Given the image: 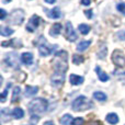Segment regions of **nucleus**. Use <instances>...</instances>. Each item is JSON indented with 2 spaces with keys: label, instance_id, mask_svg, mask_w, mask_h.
<instances>
[{
  "label": "nucleus",
  "instance_id": "21",
  "mask_svg": "<svg viewBox=\"0 0 125 125\" xmlns=\"http://www.w3.org/2000/svg\"><path fill=\"white\" fill-rule=\"evenodd\" d=\"M13 33H14V31L11 28H9V26H1V28H0V34H1L2 36H10Z\"/></svg>",
  "mask_w": 125,
  "mask_h": 125
},
{
  "label": "nucleus",
  "instance_id": "39",
  "mask_svg": "<svg viewBox=\"0 0 125 125\" xmlns=\"http://www.w3.org/2000/svg\"><path fill=\"white\" fill-rule=\"evenodd\" d=\"M10 1H11V0H2V2H3V3H9Z\"/></svg>",
  "mask_w": 125,
  "mask_h": 125
},
{
  "label": "nucleus",
  "instance_id": "2",
  "mask_svg": "<svg viewBox=\"0 0 125 125\" xmlns=\"http://www.w3.org/2000/svg\"><path fill=\"white\" fill-rule=\"evenodd\" d=\"M48 106V102L46 101L43 98H37V99H34L29 103L28 108L29 111H30L31 114H40V113H43L47 110Z\"/></svg>",
  "mask_w": 125,
  "mask_h": 125
},
{
  "label": "nucleus",
  "instance_id": "29",
  "mask_svg": "<svg viewBox=\"0 0 125 125\" xmlns=\"http://www.w3.org/2000/svg\"><path fill=\"white\" fill-rule=\"evenodd\" d=\"M83 124H84V120L82 117H77L73 122V125H83Z\"/></svg>",
  "mask_w": 125,
  "mask_h": 125
},
{
  "label": "nucleus",
  "instance_id": "18",
  "mask_svg": "<svg viewBox=\"0 0 125 125\" xmlns=\"http://www.w3.org/2000/svg\"><path fill=\"white\" fill-rule=\"evenodd\" d=\"M105 120L108 121V123L113 124V125L119 123V116H117V114H115V113H110V114H108Z\"/></svg>",
  "mask_w": 125,
  "mask_h": 125
},
{
  "label": "nucleus",
  "instance_id": "22",
  "mask_svg": "<svg viewBox=\"0 0 125 125\" xmlns=\"http://www.w3.org/2000/svg\"><path fill=\"white\" fill-rule=\"evenodd\" d=\"M12 116L17 120H20L24 116V111L22 110L21 108H15L14 110L12 111Z\"/></svg>",
  "mask_w": 125,
  "mask_h": 125
},
{
  "label": "nucleus",
  "instance_id": "4",
  "mask_svg": "<svg viewBox=\"0 0 125 125\" xmlns=\"http://www.w3.org/2000/svg\"><path fill=\"white\" fill-rule=\"evenodd\" d=\"M39 40H40V41L39 42H34V44L39 46L40 55H41V56H43V57H46V56H48V55L52 54L53 47H55L56 45H54L53 47H52V46H48L47 45V42H46V40H45V37H43V36H41Z\"/></svg>",
  "mask_w": 125,
  "mask_h": 125
},
{
  "label": "nucleus",
  "instance_id": "5",
  "mask_svg": "<svg viewBox=\"0 0 125 125\" xmlns=\"http://www.w3.org/2000/svg\"><path fill=\"white\" fill-rule=\"evenodd\" d=\"M24 20V11L22 9H17L13 10L9 15V21L8 23L15 24V25H20Z\"/></svg>",
  "mask_w": 125,
  "mask_h": 125
},
{
  "label": "nucleus",
  "instance_id": "35",
  "mask_svg": "<svg viewBox=\"0 0 125 125\" xmlns=\"http://www.w3.org/2000/svg\"><path fill=\"white\" fill-rule=\"evenodd\" d=\"M80 1H81V4H83V6H89L91 3V0H80Z\"/></svg>",
  "mask_w": 125,
  "mask_h": 125
},
{
  "label": "nucleus",
  "instance_id": "10",
  "mask_svg": "<svg viewBox=\"0 0 125 125\" xmlns=\"http://www.w3.org/2000/svg\"><path fill=\"white\" fill-rule=\"evenodd\" d=\"M51 81L54 86H61L65 82V73H56L55 71L54 73L51 77Z\"/></svg>",
  "mask_w": 125,
  "mask_h": 125
},
{
  "label": "nucleus",
  "instance_id": "33",
  "mask_svg": "<svg viewBox=\"0 0 125 125\" xmlns=\"http://www.w3.org/2000/svg\"><path fill=\"white\" fill-rule=\"evenodd\" d=\"M6 17H7V12L3 10V9H1V10H0V19L4 20L6 19Z\"/></svg>",
  "mask_w": 125,
  "mask_h": 125
},
{
  "label": "nucleus",
  "instance_id": "25",
  "mask_svg": "<svg viewBox=\"0 0 125 125\" xmlns=\"http://www.w3.org/2000/svg\"><path fill=\"white\" fill-rule=\"evenodd\" d=\"M20 92H21L20 87H14V88H13V94H12V98H11V102H12V103H14V102L19 99Z\"/></svg>",
  "mask_w": 125,
  "mask_h": 125
},
{
  "label": "nucleus",
  "instance_id": "6",
  "mask_svg": "<svg viewBox=\"0 0 125 125\" xmlns=\"http://www.w3.org/2000/svg\"><path fill=\"white\" fill-rule=\"evenodd\" d=\"M4 62L8 65L11 68H19L20 67V61H19V56H18L17 53H9L6 55V58H4Z\"/></svg>",
  "mask_w": 125,
  "mask_h": 125
},
{
  "label": "nucleus",
  "instance_id": "14",
  "mask_svg": "<svg viewBox=\"0 0 125 125\" xmlns=\"http://www.w3.org/2000/svg\"><path fill=\"white\" fill-rule=\"evenodd\" d=\"M61 32H62V24L61 23H55V24H53V26L51 28L50 35L53 36V37H56L61 34Z\"/></svg>",
  "mask_w": 125,
  "mask_h": 125
},
{
  "label": "nucleus",
  "instance_id": "32",
  "mask_svg": "<svg viewBox=\"0 0 125 125\" xmlns=\"http://www.w3.org/2000/svg\"><path fill=\"white\" fill-rule=\"evenodd\" d=\"M117 78H119V80H120L121 82H123V83H125V73H119Z\"/></svg>",
  "mask_w": 125,
  "mask_h": 125
},
{
  "label": "nucleus",
  "instance_id": "30",
  "mask_svg": "<svg viewBox=\"0 0 125 125\" xmlns=\"http://www.w3.org/2000/svg\"><path fill=\"white\" fill-rule=\"evenodd\" d=\"M116 8H117V10L122 13V14L125 15V3H119Z\"/></svg>",
  "mask_w": 125,
  "mask_h": 125
},
{
  "label": "nucleus",
  "instance_id": "23",
  "mask_svg": "<svg viewBox=\"0 0 125 125\" xmlns=\"http://www.w3.org/2000/svg\"><path fill=\"white\" fill-rule=\"evenodd\" d=\"M93 98H94L95 100H98V101H100V102L106 101V99H108V97H106L105 93L101 92V91H97V92L93 93Z\"/></svg>",
  "mask_w": 125,
  "mask_h": 125
},
{
  "label": "nucleus",
  "instance_id": "28",
  "mask_svg": "<svg viewBox=\"0 0 125 125\" xmlns=\"http://www.w3.org/2000/svg\"><path fill=\"white\" fill-rule=\"evenodd\" d=\"M11 88V83H8V86H7V88L3 90V92L1 93V102H4L6 101V98H7V95H8V91H9V89Z\"/></svg>",
  "mask_w": 125,
  "mask_h": 125
},
{
  "label": "nucleus",
  "instance_id": "16",
  "mask_svg": "<svg viewBox=\"0 0 125 125\" xmlns=\"http://www.w3.org/2000/svg\"><path fill=\"white\" fill-rule=\"evenodd\" d=\"M39 91L37 87H33V86H25V97L31 98L33 95H35Z\"/></svg>",
  "mask_w": 125,
  "mask_h": 125
},
{
  "label": "nucleus",
  "instance_id": "11",
  "mask_svg": "<svg viewBox=\"0 0 125 125\" xmlns=\"http://www.w3.org/2000/svg\"><path fill=\"white\" fill-rule=\"evenodd\" d=\"M44 11L46 12L47 17L51 18V19H59V18L62 17V12H61V10H59L58 7H55V8L52 9V10L44 9Z\"/></svg>",
  "mask_w": 125,
  "mask_h": 125
},
{
  "label": "nucleus",
  "instance_id": "8",
  "mask_svg": "<svg viewBox=\"0 0 125 125\" xmlns=\"http://www.w3.org/2000/svg\"><path fill=\"white\" fill-rule=\"evenodd\" d=\"M40 21H41V19H40L39 15H36V14L32 15V17L30 18V20H29L28 24H26V28H25L26 31H28V32H31V33L34 32V31L39 28Z\"/></svg>",
  "mask_w": 125,
  "mask_h": 125
},
{
  "label": "nucleus",
  "instance_id": "3",
  "mask_svg": "<svg viewBox=\"0 0 125 125\" xmlns=\"http://www.w3.org/2000/svg\"><path fill=\"white\" fill-rule=\"evenodd\" d=\"M93 106L92 102L88 99L84 95H79L78 98H76L75 100L71 103V108H73V111L76 112H83V111H87L89 109H91Z\"/></svg>",
  "mask_w": 125,
  "mask_h": 125
},
{
  "label": "nucleus",
  "instance_id": "13",
  "mask_svg": "<svg viewBox=\"0 0 125 125\" xmlns=\"http://www.w3.org/2000/svg\"><path fill=\"white\" fill-rule=\"evenodd\" d=\"M21 62H23L24 65H26V66H30V65H32L33 62V55L32 53H23V54L21 55Z\"/></svg>",
  "mask_w": 125,
  "mask_h": 125
},
{
  "label": "nucleus",
  "instance_id": "20",
  "mask_svg": "<svg viewBox=\"0 0 125 125\" xmlns=\"http://www.w3.org/2000/svg\"><path fill=\"white\" fill-rule=\"evenodd\" d=\"M2 46H13V47H21L22 46V43L19 41V40H11L9 42H2L1 44Z\"/></svg>",
  "mask_w": 125,
  "mask_h": 125
},
{
  "label": "nucleus",
  "instance_id": "12",
  "mask_svg": "<svg viewBox=\"0 0 125 125\" xmlns=\"http://www.w3.org/2000/svg\"><path fill=\"white\" fill-rule=\"evenodd\" d=\"M83 77L82 76H78V75H75V73H71L69 76V82H70L73 86H79L83 82Z\"/></svg>",
  "mask_w": 125,
  "mask_h": 125
},
{
  "label": "nucleus",
  "instance_id": "24",
  "mask_svg": "<svg viewBox=\"0 0 125 125\" xmlns=\"http://www.w3.org/2000/svg\"><path fill=\"white\" fill-rule=\"evenodd\" d=\"M78 30H79V32L81 33L82 35H87L89 32H90V26L87 25V24H79V26H78Z\"/></svg>",
  "mask_w": 125,
  "mask_h": 125
},
{
  "label": "nucleus",
  "instance_id": "37",
  "mask_svg": "<svg viewBox=\"0 0 125 125\" xmlns=\"http://www.w3.org/2000/svg\"><path fill=\"white\" fill-rule=\"evenodd\" d=\"M43 125H55V124L53 121H46V122H44Z\"/></svg>",
  "mask_w": 125,
  "mask_h": 125
},
{
  "label": "nucleus",
  "instance_id": "38",
  "mask_svg": "<svg viewBox=\"0 0 125 125\" xmlns=\"http://www.w3.org/2000/svg\"><path fill=\"white\" fill-rule=\"evenodd\" d=\"M55 1H56V0H45V2H47V3H50V4L55 3Z\"/></svg>",
  "mask_w": 125,
  "mask_h": 125
},
{
  "label": "nucleus",
  "instance_id": "9",
  "mask_svg": "<svg viewBox=\"0 0 125 125\" xmlns=\"http://www.w3.org/2000/svg\"><path fill=\"white\" fill-rule=\"evenodd\" d=\"M65 36H66V39L68 40L69 42H75L78 37L77 33L75 32L73 26L70 22H67L66 23V32H65Z\"/></svg>",
  "mask_w": 125,
  "mask_h": 125
},
{
  "label": "nucleus",
  "instance_id": "7",
  "mask_svg": "<svg viewBox=\"0 0 125 125\" xmlns=\"http://www.w3.org/2000/svg\"><path fill=\"white\" fill-rule=\"evenodd\" d=\"M112 62L115 66L117 67H124L125 66V56L123 52L120 50H115L112 53Z\"/></svg>",
  "mask_w": 125,
  "mask_h": 125
},
{
  "label": "nucleus",
  "instance_id": "36",
  "mask_svg": "<svg viewBox=\"0 0 125 125\" xmlns=\"http://www.w3.org/2000/svg\"><path fill=\"white\" fill-rule=\"evenodd\" d=\"M119 39H120V40H124V41H125V32L119 33Z\"/></svg>",
  "mask_w": 125,
  "mask_h": 125
},
{
  "label": "nucleus",
  "instance_id": "19",
  "mask_svg": "<svg viewBox=\"0 0 125 125\" xmlns=\"http://www.w3.org/2000/svg\"><path fill=\"white\" fill-rule=\"evenodd\" d=\"M59 122H61L62 125H70L73 122V116H71L70 114H65L61 117Z\"/></svg>",
  "mask_w": 125,
  "mask_h": 125
},
{
  "label": "nucleus",
  "instance_id": "34",
  "mask_svg": "<svg viewBox=\"0 0 125 125\" xmlns=\"http://www.w3.org/2000/svg\"><path fill=\"white\" fill-rule=\"evenodd\" d=\"M31 121H32V123H35V124H36L37 122H39V116H37V115H34V114H33L32 116H31Z\"/></svg>",
  "mask_w": 125,
  "mask_h": 125
},
{
  "label": "nucleus",
  "instance_id": "31",
  "mask_svg": "<svg viewBox=\"0 0 125 125\" xmlns=\"http://www.w3.org/2000/svg\"><path fill=\"white\" fill-rule=\"evenodd\" d=\"M84 14H86V17L88 18V19H92V17H93L92 10H86L84 11Z\"/></svg>",
  "mask_w": 125,
  "mask_h": 125
},
{
  "label": "nucleus",
  "instance_id": "17",
  "mask_svg": "<svg viewBox=\"0 0 125 125\" xmlns=\"http://www.w3.org/2000/svg\"><path fill=\"white\" fill-rule=\"evenodd\" d=\"M91 44V41H87V40H83V41L79 42V44L77 45V51L78 52H83V51H86L87 48L90 46Z\"/></svg>",
  "mask_w": 125,
  "mask_h": 125
},
{
  "label": "nucleus",
  "instance_id": "27",
  "mask_svg": "<svg viewBox=\"0 0 125 125\" xmlns=\"http://www.w3.org/2000/svg\"><path fill=\"white\" fill-rule=\"evenodd\" d=\"M106 53H108V51H106V46H102V47L100 48V51H99V52H98L97 56L99 57L100 59H103L104 57H105Z\"/></svg>",
  "mask_w": 125,
  "mask_h": 125
},
{
  "label": "nucleus",
  "instance_id": "1",
  "mask_svg": "<svg viewBox=\"0 0 125 125\" xmlns=\"http://www.w3.org/2000/svg\"><path fill=\"white\" fill-rule=\"evenodd\" d=\"M53 67L56 73H65L68 69V54L65 51H59L55 54L53 59Z\"/></svg>",
  "mask_w": 125,
  "mask_h": 125
},
{
  "label": "nucleus",
  "instance_id": "26",
  "mask_svg": "<svg viewBox=\"0 0 125 125\" xmlns=\"http://www.w3.org/2000/svg\"><path fill=\"white\" fill-rule=\"evenodd\" d=\"M84 61L83 56H81V55H78V54H75L73 55V62L75 65H79V64H82Z\"/></svg>",
  "mask_w": 125,
  "mask_h": 125
},
{
  "label": "nucleus",
  "instance_id": "15",
  "mask_svg": "<svg viewBox=\"0 0 125 125\" xmlns=\"http://www.w3.org/2000/svg\"><path fill=\"white\" fill-rule=\"evenodd\" d=\"M95 73H97L98 77H99V79L101 80L102 82H105V81H108V80L110 79V77H109V76H108V73H104V71L102 70V69L100 68L99 66H97V67H95Z\"/></svg>",
  "mask_w": 125,
  "mask_h": 125
}]
</instances>
